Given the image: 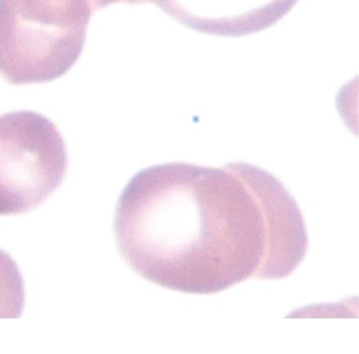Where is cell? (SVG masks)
<instances>
[{"label": "cell", "instance_id": "5", "mask_svg": "<svg viewBox=\"0 0 359 354\" xmlns=\"http://www.w3.org/2000/svg\"><path fill=\"white\" fill-rule=\"evenodd\" d=\"M95 11L104 8L119 2H130V0H90Z\"/></svg>", "mask_w": 359, "mask_h": 354}, {"label": "cell", "instance_id": "6", "mask_svg": "<svg viewBox=\"0 0 359 354\" xmlns=\"http://www.w3.org/2000/svg\"><path fill=\"white\" fill-rule=\"evenodd\" d=\"M167 0H130V4L153 3L156 6H163Z\"/></svg>", "mask_w": 359, "mask_h": 354}, {"label": "cell", "instance_id": "1", "mask_svg": "<svg viewBox=\"0 0 359 354\" xmlns=\"http://www.w3.org/2000/svg\"><path fill=\"white\" fill-rule=\"evenodd\" d=\"M114 233L135 272L197 295L251 278H286L309 249L294 198L276 177L243 162L144 168L120 195Z\"/></svg>", "mask_w": 359, "mask_h": 354}, {"label": "cell", "instance_id": "4", "mask_svg": "<svg viewBox=\"0 0 359 354\" xmlns=\"http://www.w3.org/2000/svg\"><path fill=\"white\" fill-rule=\"evenodd\" d=\"M25 288L20 268L0 250V318H20L25 309Z\"/></svg>", "mask_w": 359, "mask_h": 354}, {"label": "cell", "instance_id": "2", "mask_svg": "<svg viewBox=\"0 0 359 354\" xmlns=\"http://www.w3.org/2000/svg\"><path fill=\"white\" fill-rule=\"evenodd\" d=\"M90 0H0V76L15 86L62 77L85 48Z\"/></svg>", "mask_w": 359, "mask_h": 354}, {"label": "cell", "instance_id": "3", "mask_svg": "<svg viewBox=\"0 0 359 354\" xmlns=\"http://www.w3.org/2000/svg\"><path fill=\"white\" fill-rule=\"evenodd\" d=\"M67 146L55 124L32 111L0 115V216L41 206L65 179Z\"/></svg>", "mask_w": 359, "mask_h": 354}]
</instances>
